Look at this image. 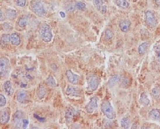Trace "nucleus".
I'll list each match as a JSON object with an SVG mask.
<instances>
[{
  "label": "nucleus",
  "mask_w": 160,
  "mask_h": 129,
  "mask_svg": "<svg viewBox=\"0 0 160 129\" xmlns=\"http://www.w3.org/2000/svg\"><path fill=\"white\" fill-rule=\"evenodd\" d=\"M116 3L117 6L123 9H126L129 6V3L126 0H116Z\"/></svg>",
  "instance_id": "obj_24"
},
{
  "label": "nucleus",
  "mask_w": 160,
  "mask_h": 129,
  "mask_svg": "<svg viewBox=\"0 0 160 129\" xmlns=\"http://www.w3.org/2000/svg\"><path fill=\"white\" fill-rule=\"evenodd\" d=\"M66 94L67 95L79 97L81 96L80 90L74 86H69L66 89Z\"/></svg>",
  "instance_id": "obj_10"
},
{
  "label": "nucleus",
  "mask_w": 160,
  "mask_h": 129,
  "mask_svg": "<svg viewBox=\"0 0 160 129\" xmlns=\"http://www.w3.org/2000/svg\"><path fill=\"white\" fill-rule=\"evenodd\" d=\"M120 80V77L119 75L115 74L112 76L108 80V86L109 87V88H113L118 83Z\"/></svg>",
  "instance_id": "obj_16"
},
{
  "label": "nucleus",
  "mask_w": 160,
  "mask_h": 129,
  "mask_svg": "<svg viewBox=\"0 0 160 129\" xmlns=\"http://www.w3.org/2000/svg\"><path fill=\"white\" fill-rule=\"evenodd\" d=\"M6 18L9 20H13L17 17L16 11L12 9H8L6 11Z\"/></svg>",
  "instance_id": "obj_19"
},
{
  "label": "nucleus",
  "mask_w": 160,
  "mask_h": 129,
  "mask_svg": "<svg viewBox=\"0 0 160 129\" xmlns=\"http://www.w3.org/2000/svg\"><path fill=\"white\" fill-rule=\"evenodd\" d=\"M34 117L35 119H36L37 120H39L40 122H44L45 121V118H44V117H40L39 115H36V114H34Z\"/></svg>",
  "instance_id": "obj_38"
},
{
  "label": "nucleus",
  "mask_w": 160,
  "mask_h": 129,
  "mask_svg": "<svg viewBox=\"0 0 160 129\" xmlns=\"http://www.w3.org/2000/svg\"><path fill=\"white\" fill-rule=\"evenodd\" d=\"M3 89L5 92L8 96H11L13 93V87L11 82L8 80L3 84Z\"/></svg>",
  "instance_id": "obj_13"
},
{
  "label": "nucleus",
  "mask_w": 160,
  "mask_h": 129,
  "mask_svg": "<svg viewBox=\"0 0 160 129\" xmlns=\"http://www.w3.org/2000/svg\"><path fill=\"white\" fill-rule=\"evenodd\" d=\"M11 35L8 34H3L1 36V40L3 43H8L10 42Z\"/></svg>",
  "instance_id": "obj_29"
},
{
  "label": "nucleus",
  "mask_w": 160,
  "mask_h": 129,
  "mask_svg": "<svg viewBox=\"0 0 160 129\" xmlns=\"http://www.w3.org/2000/svg\"><path fill=\"white\" fill-rule=\"evenodd\" d=\"M29 122L27 119H23L22 120V128L23 129H26L28 125Z\"/></svg>",
  "instance_id": "obj_37"
},
{
  "label": "nucleus",
  "mask_w": 160,
  "mask_h": 129,
  "mask_svg": "<svg viewBox=\"0 0 160 129\" xmlns=\"http://www.w3.org/2000/svg\"><path fill=\"white\" fill-rule=\"evenodd\" d=\"M41 36L42 40L45 42H50L53 38V34L49 25L43 24L40 29Z\"/></svg>",
  "instance_id": "obj_2"
},
{
  "label": "nucleus",
  "mask_w": 160,
  "mask_h": 129,
  "mask_svg": "<svg viewBox=\"0 0 160 129\" xmlns=\"http://www.w3.org/2000/svg\"><path fill=\"white\" fill-rule=\"evenodd\" d=\"M98 98L97 97H93L91 98L86 106V110L88 113H92L98 107Z\"/></svg>",
  "instance_id": "obj_6"
},
{
  "label": "nucleus",
  "mask_w": 160,
  "mask_h": 129,
  "mask_svg": "<svg viewBox=\"0 0 160 129\" xmlns=\"http://www.w3.org/2000/svg\"><path fill=\"white\" fill-rule=\"evenodd\" d=\"M6 98L2 94L0 95V106L2 107L6 104Z\"/></svg>",
  "instance_id": "obj_33"
},
{
  "label": "nucleus",
  "mask_w": 160,
  "mask_h": 129,
  "mask_svg": "<svg viewBox=\"0 0 160 129\" xmlns=\"http://www.w3.org/2000/svg\"><path fill=\"white\" fill-rule=\"evenodd\" d=\"M17 101L21 104L26 103L28 100L27 92L24 90L19 92L17 95Z\"/></svg>",
  "instance_id": "obj_11"
},
{
  "label": "nucleus",
  "mask_w": 160,
  "mask_h": 129,
  "mask_svg": "<svg viewBox=\"0 0 160 129\" xmlns=\"http://www.w3.org/2000/svg\"><path fill=\"white\" fill-rule=\"evenodd\" d=\"M31 6L32 11L40 17L46 15V8L40 0H33L31 1Z\"/></svg>",
  "instance_id": "obj_1"
},
{
  "label": "nucleus",
  "mask_w": 160,
  "mask_h": 129,
  "mask_svg": "<svg viewBox=\"0 0 160 129\" xmlns=\"http://www.w3.org/2000/svg\"><path fill=\"white\" fill-rule=\"evenodd\" d=\"M86 8V5L82 2H78L76 4V8L79 10H83Z\"/></svg>",
  "instance_id": "obj_31"
},
{
  "label": "nucleus",
  "mask_w": 160,
  "mask_h": 129,
  "mask_svg": "<svg viewBox=\"0 0 160 129\" xmlns=\"http://www.w3.org/2000/svg\"><path fill=\"white\" fill-rule=\"evenodd\" d=\"M6 15L3 13L2 10L0 11V20L1 21H4L6 20Z\"/></svg>",
  "instance_id": "obj_36"
},
{
  "label": "nucleus",
  "mask_w": 160,
  "mask_h": 129,
  "mask_svg": "<svg viewBox=\"0 0 160 129\" xmlns=\"http://www.w3.org/2000/svg\"><path fill=\"white\" fill-rule=\"evenodd\" d=\"M149 117L152 120L160 121V112L157 109H153L149 112Z\"/></svg>",
  "instance_id": "obj_14"
},
{
  "label": "nucleus",
  "mask_w": 160,
  "mask_h": 129,
  "mask_svg": "<svg viewBox=\"0 0 160 129\" xmlns=\"http://www.w3.org/2000/svg\"><path fill=\"white\" fill-rule=\"evenodd\" d=\"M136 128H137V126H136V125L135 124H133V126L131 127V129H136Z\"/></svg>",
  "instance_id": "obj_40"
},
{
  "label": "nucleus",
  "mask_w": 160,
  "mask_h": 129,
  "mask_svg": "<svg viewBox=\"0 0 160 129\" xmlns=\"http://www.w3.org/2000/svg\"><path fill=\"white\" fill-rule=\"evenodd\" d=\"M152 96L156 100L160 99V87L155 86L152 90Z\"/></svg>",
  "instance_id": "obj_22"
},
{
  "label": "nucleus",
  "mask_w": 160,
  "mask_h": 129,
  "mask_svg": "<svg viewBox=\"0 0 160 129\" xmlns=\"http://www.w3.org/2000/svg\"><path fill=\"white\" fill-rule=\"evenodd\" d=\"M27 25V21L24 17H22L19 19L18 21V25L19 27L23 28L25 27V26H26Z\"/></svg>",
  "instance_id": "obj_27"
},
{
  "label": "nucleus",
  "mask_w": 160,
  "mask_h": 129,
  "mask_svg": "<svg viewBox=\"0 0 160 129\" xmlns=\"http://www.w3.org/2000/svg\"><path fill=\"white\" fill-rule=\"evenodd\" d=\"M121 126L124 129H128L129 128V119L127 117L123 118L121 121Z\"/></svg>",
  "instance_id": "obj_25"
},
{
  "label": "nucleus",
  "mask_w": 160,
  "mask_h": 129,
  "mask_svg": "<svg viewBox=\"0 0 160 129\" xmlns=\"http://www.w3.org/2000/svg\"><path fill=\"white\" fill-rule=\"evenodd\" d=\"M10 42L13 45L18 46L20 44L21 40H20V37L19 36L18 34H16V33H13L11 35Z\"/></svg>",
  "instance_id": "obj_17"
},
{
  "label": "nucleus",
  "mask_w": 160,
  "mask_h": 129,
  "mask_svg": "<svg viewBox=\"0 0 160 129\" xmlns=\"http://www.w3.org/2000/svg\"><path fill=\"white\" fill-rule=\"evenodd\" d=\"M93 3L94 6L97 8V9L99 10V9L103 6V1L102 0H93Z\"/></svg>",
  "instance_id": "obj_30"
},
{
  "label": "nucleus",
  "mask_w": 160,
  "mask_h": 129,
  "mask_svg": "<svg viewBox=\"0 0 160 129\" xmlns=\"http://www.w3.org/2000/svg\"><path fill=\"white\" fill-rule=\"evenodd\" d=\"M59 14H60V15L61 16V17L62 18H65V13L64 12H62V11H60V13H59Z\"/></svg>",
  "instance_id": "obj_39"
},
{
  "label": "nucleus",
  "mask_w": 160,
  "mask_h": 129,
  "mask_svg": "<svg viewBox=\"0 0 160 129\" xmlns=\"http://www.w3.org/2000/svg\"><path fill=\"white\" fill-rule=\"evenodd\" d=\"M145 16L146 21L148 25L151 27H154L156 25V20L153 13L149 11H147L145 13Z\"/></svg>",
  "instance_id": "obj_9"
},
{
  "label": "nucleus",
  "mask_w": 160,
  "mask_h": 129,
  "mask_svg": "<svg viewBox=\"0 0 160 129\" xmlns=\"http://www.w3.org/2000/svg\"><path fill=\"white\" fill-rule=\"evenodd\" d=\"M139 101L142 105L146 107L148 106V105L149 104V103H150V101L148 98L147 96L144 92L142 93L140 96Z\"/></svg>",
  "instance_id": "obj_20"
},
{
  "label": "nucleus",
  "mask_w": 160,
  "mask_h": 129,
  "mask_svg": "<svg viewBox=\"0 0 160 129\" xmlns=\"http://www.w3.org/2000/svg\"><path fill=\"white\" fill-rule=\"evenodd\" d=\"M101 110L102 112L108 119L112 120L114 119V112L113 108L109 101H103L101 105Z\"/></svg>",
  "instance_id": "obj_3"
},
{
  "label": "nucleus",
  "mask_w": 160,
  "mask_h": 129,
  "mask_svg": "<svg viewBox=\"0 0 160 129\" xmlns=\"http://www.w3.org/2000/svg\"><path fill=\"white\" fill-rule=\"evenodd\" d=\"M24 114L21 111H17L13 116V123L15 128L20 129L22 122Z\"/></svg>",
  "instance_id": "obj_7"
},
{
  "label": "nucleus",
  "mask_w": 160,
  "mask_h": 129,
  "mask_svg": "<svg viewBox=\"0 0 160 129\" xmlns=\"http://www.w3.org/2000/svg\"><path fill=\"white\" fill-rule=\"evenodd\" d=\"M99 11L100 13H102V14H104L106 12V10H107V9H106V6H101L99 9Z\"/></svg>",
  "instance_id": "obj_35"
},
{
  "label": "nucleus",
  "mask_w": 160,
  "mask_h": 129,
  "mask_svg": "<svg viewBox=\"0 0 160 129\" xmlns=\"http://www.w3.org/2000/svg\"><path fill=\"white\" fill-rule=\"evenodd\" d=\"M26 0H17V5L20 7H24L26 5Z\"/></svg>",
  "instance_id": "obj_34"
},
{
  "label": "nucleus",
  "mask_w": 160,
  "mask_h": 129,
  "mask_svg": "<svg viewBox=\"0 0 160 129\" xmlns=\"http://www.w3.org/2000/svg\"><path fill=\"white\" fill-rule=\"evenodd\" d=\"M155 51L156 53V58L158 62L160 63V45L155 46Z\"/></svg>",
  "instance_id": "obj_32"
},
{
  "label": "nucleus",
  "mask_w": 160,
  "mask_h": 129,
  "mask_svg": "<svg viewBox=\"0 0 160 129\" xmlns=\"http://www.w3.org/2000/svg\"><path fill=\"white\" fill-rule=\"evenodd\" d=\"M66 75L67 78L68 80L72 84L76 85L78 83V78L75 75L71 70H68L66 72Z\"/></svg>",
  "instance_id": "obj_12"
},
{
  "label": "nucleus",
  "mask_w": 160,
  "mask_h": 129,
  "mask_svg": "<svg viewBox=\"0 0 160 129\" xmlns=\"http://www.w3.org/2000/svg\"><path fill=\"white\" fill-rule=\"evenodd\" d=\"M10 111L7 108H5L1 111L0 121L1 124L4 125L8 123L10 120Z\"/></svg>",
  "instance_id": "obj_8"
},
{
  "label": "nucleus",
  "mask_w": 160,
  "mask_h": 129,
  "mask_svg": "<svg viewBox=\"0 0 160 129\" xmlns=\"http://www.w3.org/2000/svg\"><path fill=\"white\" fill-rule=\"evenodd\" d=\"M113 37V33L109 29H106L105 31V40L106 41L111 40Z\"/></svg>",
  "instance_id": "obj_28"
},
{
  "label": "nucleus",
  "mask_w": 160,
  "mask_h": 129,
  "mask_svg": "<svg viewBox=\"0 0 160 129\" xmlns=\"http://www.w3.org/2000/svg\"><path fill=\"white\" fill-rule=\"evenodd\" d=\"M10 66L9 60L5 56H2L0 58V75L3 77L6 75L9 70Z\"/></svg>",
  "instance_id": "obj_5"
},
{
  "label": "nucleus",
  "mask_w": 160,
  "mask_h": 129,
  "mask_svg": "<svg viewBox=\"0 0 160 129\" xmlns=\"http://www.w3.org/2000/svg\"><path fill=\"white\" fill-rule=\"evenodd\" d=\"M74 116V110L72 108H68L65 111V117L66 122L70 123L73 119Z\"/></svg>",
  "instance_id": "obj_15"
},
{
  "label": "nucleus",
  "mask_w": 160,
  "mask_h": 129,
  "mask_svg": "<svg viewBox=\"0 0 160 129\" xmlns=\"http://www.w3.org/2000/svg\"><path fill=\"white\" fill-rule=\"evenodd\" d=\"M131 26V22L128 20H124L120 23V27L121 30L124 33H126L129 30Z\"/></svg>",
  "instance_id": "obj_18"
},
{
  "label": "nucleus",
  "mask_w": 160,
  "mask_h": 129,
  "mask_svg": "<svg viewBox=\"0 0 160 129\" xmlns=\"http://www.w3.org/2000/svg\"><path fill=\"white\" fill-rule=\"evenodd\" d=\"M46 82L50 86L52 87H55L57 86V83L53 77L52 76H49L46 79Z\"/></svg>",
  "instance_id": "obj_26"
},
{
  "label": "nucleus",
  "mask_w": 160,
  "mask_h": 129,
  "mask_svg": "<svg viewBox=\"0 0 160 129\" xmlns=\"http://www.w3.org/2000/svg\"><path fill=\"white\" fill-rule=\"evenodd\" d=\"M46 88L42 86H40L37 89V95L40 99H42L46 95Z\"/></svg>",
  "instance_id": "obj_23"
},
{
  "label": "nucleus",
  "mask_w": 160,
  "mask_h": 129,
  "mask_svg": "<svg viewBox=\"0 0 160 129\" xmlns=\"http://www.w3.org/2000/svg\"><path fill=\"white\" fill-rule=\"evenodd\" d=\"M88 89L90 92H94L97 89L99 84V80L98 77L94 74H91L87 77Z\"/></svg>",
  "instance_id": "obj_4"
},
{
  "label": "nucleus",
  "mask_w": 160,
  "mask_h": 129,
  "mask_svg": "<svg viewBox=\"0 0 160 129\" xmlns=\"http://www.w3.org/2000/svg\"><path fill=\"white\" fill-rule=\"evenodd\" d=\"M149 46V42H145L142 43L138 47V53L140 55H144L145 54L148 47Z\"/></svg>",
  "instance_id": "obj_21"
}]
</instances>
